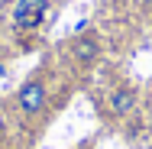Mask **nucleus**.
<instances>
[{
	"label": "nucleus",
	"mask_w": 152,
	"mask_h": 149,
	"mask_svg": "<svg viewBox=\"0 0 152 149\" xmlns=\"http://www.w3.org/2000/svg\"><path fill=\"white\" fill-rule=\"evenodd\" d=\"M45 107H49V81L42 75H29L13 94V110L20 120H36L45 114Z\"/></svg>",
	"instance_id": "nucleus-1"
},
{
	"label": "nucleus",
	"mask_w": 152,
	"mask_h": 149,
	"mask_svg": "<svg viewBox=\"0 0 152 149\" xmlns=\"http://www.w3.org/2000/svg\"><path fill=\"white\" fill-rule=\"evenodd\" d=\"M52 0H16L13 3V29L16 32H36L45 20H49Z\"/></svg>",
	"instance_id": "nucleus-2"
},
{
	"label": "nucleus",
	"mask_w": 152,
	"mask_h": 149,
	"mask_svg": "<svg viewBox=\"0 0 152 149\" xmlns=\"http://www.w3.org/2000/svg\"><path fill=\"white\" fill-rule=\"evenodd\" d=\"M68 55H71V62L78 68H91L100 59V39L94 32H75V39L68 46Z\"/></svg>",
	"instance_id": "nucleus-3"
},
{
	"label": "nucleus",
	"mask_w": 152,
	"mask_h": 149,
	"mask_svg": "<svg viewBox=\"0 0 152 149\" xmlns=\"http://www.w3.org/2000/svg\"><path fill=\"white\" fill-rule=\"evenodd\" d=\"M107 107H110V114L113 117H129L133 110H136V91L120 84V88L110 91V97H107Z\"/></svg>",
	"instance_id": "nucleus-4"
},
{
	"label": "nucleus",
	"mask_w": 152,
	"mask_h": 149,
	"mask_svg": "<svg viewBox=\"0 0 152 149\" xmlns=\"http://www.w3.org/2000/svg\"><path fill=\"white\" fill-rule=\"evenodd\" d=\"M7 126H10V117H7V107L0 104V139L7 136Z\"/></svg>",
	"instance_id": "nucleus-5"
}]
</instances>
